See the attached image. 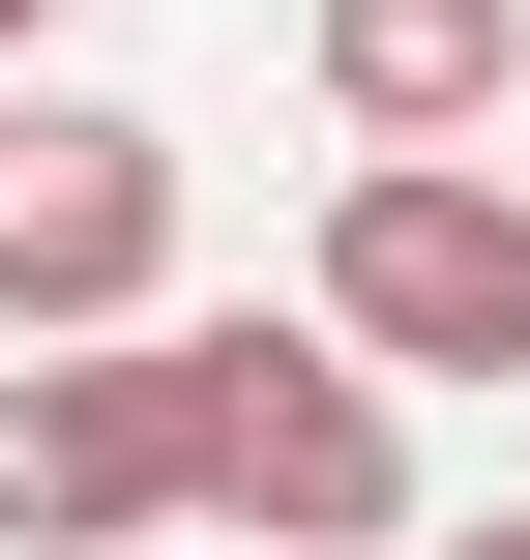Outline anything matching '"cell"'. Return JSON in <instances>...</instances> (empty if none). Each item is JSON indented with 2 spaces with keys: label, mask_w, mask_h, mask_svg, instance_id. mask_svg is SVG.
Listing matches in <instances>:
<instances>
[{
  "label": "cell",
  "mask_w": 530,
  "mask_h": 560,
  "mask_svg": "<svg viewBox=\"0 0 530 560\" xmlns=\"http://www.w3.org/2000/svg\"><path fill=\"white\" fill-rule=\"evenodd\" d=\"M236 472V325H59V384H0V560H118Z\"/></svg>",
  "instance_id": "6da1fadb"
},
{
  "label": "cell",
  "mask_w": 530,
  "mask_h": 560,
  "mask_svg": "<svg viewBox=\"0 0 530 560\" xmlns=\"http://www.w3.org/2000/svg\"><path fill=\"white\" fill-rule=\"evenodd\" d=\"M325 325H354L384 384H530V177L384 148V177L325 207Z\"/></svg>",
  "instance_id": "7a4b0ae2"
},
{
  "label": "cell",
  "mask_w": 530,
  "mask_h": 560,
  "mask_svg": "<svg viewBox=\"0 0 530 560\" xmlns=\"http://www.w3.org/2000/svg\"><path fill=\"white\" fill-rule=\"evenodd\" d=\"M207 532L384 560V532H413V384H384L354 325H236V472H207Z\"/></svg>",
  "instance_id": "3957f363"
},
{
  "label": "cell",
  "mask_w": 530,
  "mask_h": 560,
  "mask_svg": "<svg viewBox=\"0 0 530 560\" xmlns=\"http://www.w3.org/2000/svg\"><path fill=\"white\" fill-rule=\"evenodd\" d=\"M148 266H177V148L148 118H30L0 148V325L59 354V325H148Z\"/></svg>",
  "instance_id": "277c9868"
},
{
  "label": "cell",
  "mask_w": 530,
  "mask_h": 560,
  "mask_svg": "<svg viewBox=\"0 0 530 560\" xmlns=\"http://www.w3.org/2000/svg\"><path fill=\"white\" fill-rule=\"evenodd\" d=\"M530 89V0H325V118L354 148H472Z\"/></svg>",
  "instance_id": "5b68a950"
},
{
  "label": "cell",
  "mask_w": 530,
  "mask_h": 560,
  "mask_svg": "<svg viewBox=\"0 0 530 560\" xmlns=\"http://www.w3.org/2000/svg\"><path fill=\"white\" fill-rule=\"evenodd\" d=\"M443 560H530V532H443Z\"/></svg>",
  "instance_id": "8992f818"
},
{
  "label": "cell",
  "mask_w": 530,
  "mask_h": 560,
  "mask_svg": "<svg viewBox=\"0 0 530 560\" xmlns=\"http://www.w3.org/2000/svg\"><path fill=\"white\" fill-rule=\"evenodd\" d=\"M0 30H59V0H0Z\"/></svg>",
  "instance_id": "52a82bcc"
},
{
  "label": "cell",
  "mask_w": 530,
  "mask_h": 560,
  "mask_svg": "<svg viewBox=\"0 0 530 560\" xmlns=\"http://www.w3.org/2000/svg\"><path fill=\"white\" fill-rule=\"evenodd\" d=\"M0 148H30V118H0Z\"/></svg>",
  "instance_id": "ba28073f"
}]
</instances>
